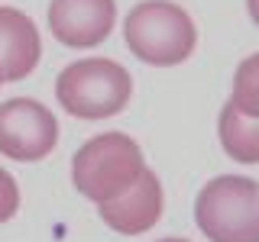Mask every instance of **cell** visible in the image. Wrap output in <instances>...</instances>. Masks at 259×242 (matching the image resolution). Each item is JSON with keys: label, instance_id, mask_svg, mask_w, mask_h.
I'll return each mask as SVG.
<instances>
[{"label": "cell", "instance_id": "1", "mask_svg": "<svg viewBox=\"0 0 259 242\" xmlns=\"http://www.w3.org/2000/svg\"><path fill=\"white\" fill-rule=\"evenodd\" d=\"M123 42L146 65L175 68L198 45V29L188 10L172 0H143L123 20Z\"/></svg>", "mask_w": 259, "mask_h": 242}, {"label": "cell", "instance_id": "2", "mask_svg": "<svg viewBox=\"0 0 259 242\" xmlns=\"http://www.w3.org/2000/svg\"><path fill=\"white\" fill-rule=\"evenodd\" d=\"M146 171V158L126 133H101L88 139L71 158V184L94 204H107L130 191Z\"/></svg>", "mask_w": 259, "mask_h": 242}, {"label": "cell", "instance_id": "3", "mask_svg": "<svg viewBox=\"0 0 259 242\" xmlns=\"http://www.w3.org/2000/svg\"><path fill=\"white\" fill-rule=\"evenodd\" d=\"M55 97L62 110L78 119H107L130 103L133 78L120 62L110 58L71 62L55 78Z\"/></svg>", "mask_w": 259, "mask_h": 242}, {"label": "cell", "instance_id": "4", "mask_svg": "<svg viewBox=\"0 0 259 242\" xmlns=\"http://www.w3.org/2000/svg\"><path fill=\"white\" fill-rule=\"evenodd\" d=\"M194 223L207 242H259V184L243 174H221L201 188Z\"/></svg>", "mask_w": 259, "mask_h": 242}, {"label": "cell", "instance_id": "5", "mask_svg": "<svg viewBox=\"0 0 259 242\" xmlns=\"http://www.w3.org/2000/svg\"><path fill=\"white\" fill-rule=\"evenodd\" d=\"M59 145V119L46 103L32 97H13L0 103V155L10 161H42Z\"/></svg>", "mask_w": 259, "mask_h": 242}, {"label": "cell", "instance_id": "6", "mask_svg": "<svg viewBox=\"0 0 259 242\" xmlns=\"http://www.w3.org/2000/svg\"><path fill=\"white\" fill-rule=\"evenodd\" d=\"M117 23L113 0H52L49 4V29L68 48H91L110 36Z\"/></svg>", "mask_w": 259, "mask_h": 242}, {"label": "cell", "instance_id": "7", "mask_svg": "<svg viewBox=\"0 0 259 242\" xmlns=\"http://www.w3.org/2000/svg\"><path fill=\"white\" fill-rule=\"evenodd\" d=\"M162 204H165L162 200V184L156 171L146 168L130 191H123L120 197L107 200V204H97V213H101L104 226H110L113 232L143 236L162 220Z\"/></svg>", "mask_w": 259, "mask_h": 242}, {"label": "cell", "instance_id": "8", "mask_svg": "<svg viewBox=\"0 0 259 242\" xmlns=\"http://www.w3.org/2000/svg\"><path fill=\"white\" fill-rule=\"evenodd\" d=\"M42 55L36 23L16 7H0V68L7 81H23L32 75Z\"/></svg>", "mask_w": 259, "mask_h": 242}, {"label": "cell", "instance_id": "9", "mask_svg": "<svg viewBox=\"0 0 259 242\" xmlns=\"http://www.w3.org/2000/svg\"><path fill=\"white\" fill-rule=\"evenodd\" d=\"M217 136L224 152L240 165H259V119L243 116L230 100L217 116Z\"/></svg>", "mask_w": 259, "mask_h": 242}, {"label": "cell", "instance_id": "10", "mask_svg": "<svg viewBox=\"0 0 259 242\" xmlns=\"http://www.w3.org/2000/svg\"><path fill=\"white\" fill-rule=\"evenodd\" d=\"M230 103L243 113V116L259 119V52L249 55V58H243V62L237 65Z\"/></svg>", "mask_w": 259, "mask_h": 242}, {"label": "cell", "instance_id": "11", "mask_svg": "<svg viewBox=\"0 0 259 242\" xmlns=\"http://www.w3.org/2000/svg\"><path fill=\"white\" fill-rule=\"evenodd\" d=\"M16 210H20V188H16L13 174L0 168V223L13 220Z\"/></svg>", "mask_w": 259, "mask_h": 242}, {"label": "cell", "instance_id": "12", "mask_svg": "<svg viewBox=\"0 0 259 242\" xmlns=\"http://www.w3.org/2000/svg\"><path fill=\"white\" fill-rule=\"evenodd\" d=\"M246 10H249V20L259 26V0H246Z\"/></svg>", "mask_w": 259, "mask_h": 242}, {"label": "cell", "instance_id": "13", "mask_svg": "<svg viewBox=\"0 0 259 242\" xmlns=\"http://www.w3.org/2000/svg\"><path fill=\"white\" fill-rule=\"evenodd\" d=\"M159 242H188V239H175V236H168V239H159Z\"/></svg>", "mask_w": 259, "mask_h": 242}, {"label": "cell", "instance_id": "14", "mask_svg": "<svg viewBox=\"0 0 259 242\" xmlns=\"http://www.w3.org/2000/svg\"><path fill=\"white\" fill-rule=\"evenodd\" d=\"M4 81H7V78H4V68H0V84H4Z\"/></svg>", "mask_w": 259, "mask_h": 242}]
</instances>
